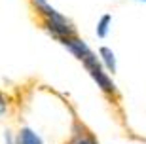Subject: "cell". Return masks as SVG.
<instances>
[{
  "mask_svg": "<svg viewBox=\"0 0 146 144\" xmlns=\"http://www.w3.org/2000/svg\"><path fill=\"white\" fill-rule=\"evenodd\" d=\"M84 66H86V70L89 72V76L93 78V82L97 84V87L101 91H104V93H108V95H114L116 93V84H114L112 76L106 72V70L103 68V64L99 63L97 55L91 59H87V61H84Z\"/></svg>",
  "mask_w": 146,
  "mask_h": 144,
  "instance_id": "1",
  "label": "cell"
},
{
  "mask_svg": "<svg viewBox=\"0 0 146 144\" xmlns=\"http://www.w3.org/2000/svg\"><path fill=\"white\" fill-rule=\"evenodd\" d=\"M59 42L63 44V46H65V48L68 49V51H70L76 59H80L82 63H84V61H87V59H91V57H95V53L91 51V48H89V46H87L82 38L76 36V34H74V36L61 38Z\"/></svg>",
  "mask_w": 146,
  "mask_h": 144,
  "instance_id": "2",
  "label": "cell"
},
{
  "mask_svg": "<svg viewBox=\"0 0 146 144\" xmlns=\"http://www.w3.org/2000/svg\"><path fill=\"white\" fill-rule=\"evenodd\" d=\"M44 25H46L48 32H51V36H55L57 40L66 38V36H74L76 34L72 23L68 21L65 15L59 17V19H44Z\"/></svg>",
  "mask_w": 146,
  "mask_h": 144,
  "instance_id": "3",
  "label": "cell"
},
{
  "mask_svg": "<svg viewBox=\"0 0 146 144\" xmlns=\"http://www.w3.org/2000/svg\"><path fill=\"white\" fill-rule=\"evenodd\" d=\"M99 63L103 64V68L106 72H112L116 74V70H118V59H116V53L112 51V48L108 46H101L99 48Z\"/></svg>",
  "mask_w": 146,
  "mask_h": 144,
  "instance_id": "4",
  "label": "cell"
},
{
  "mask_svg": "<svg viewBox=\"0 0 146 144\" xmlns=\"http://www.w3.org/2000/svg\"><path fill=\"white\" fill-rule=\"evenodd\" d=\"M15 144H44L40 135L31 127H21L19 135L15 137Z\"/></svg>",
  "mask_w": 146,
  "mask_h": 144,
  "instance_id": "5",
  "label": "cell"
},
{
  "mask_svg": "<svg viewBox=\"0 0 146 144\" xmlns=\"http://www.w3.org/2000/svg\"><path fill=\"white\" fill-rule=\"evenodd\" d=\"M110 29H112V15L110 13H103L97 21V27H95V34L97 38H106L110 34Z\"/></svg>",
  "mask_w": 146,
  "mask_h": 144,
  "instance_id": "6",
  "label": "cell"
},
{
  "mask_svg": "<svg viewBox=\"0 0 146 144\" xmlns=\"http://www.w3.org/2000/svg\"><path fill=\"white\" fill-rule=\"evenodd\" d=\"M8 112V97L0 91V116H4Z\"/></svg>",
  "mask_w": 146,
  "mask_h": 144,
  "instance_id": "7",
  "label": "cell"
},
{
  "mask_svg": "<svg viewBox=\"0 0 146 144\" xmlns=\"http://www.w3.org/2000/svg\"><path fill=\"white\" fill-rule=\"evenodd\" d=\"M33 2H34V6H36V10H42L44 6H48L46 0H33Z\"/></svg>",
  "mask_w": 146,
  "mask_h": 144,
  "instance_id": "8",
  "label": "cell"
},
{
  "mask_svg": "<svg viewBox=\"0 0 146 144\" xmlns=\"http://www.w3.org/2000/svg\"><path fill=\"white\" fill-rule=\"evenodd\" d=\"M4 140H6V144H15V140L11 139V135L6 131V135H4Z\"/></svg>",
  "mask_w": 146,
  "mask_h": 144,
  "instance_id": "9",
  "label": "cell"
},
{
  "mask_svg": "<svg viewBox=\"0 0 146 144\" xmlns=\"http://www.w3.org/2000/svg\"><path fill=\"white\" fill-rule=\"evenodd\" d=\"M87 144H99V142H97L95 139H93V137H89V142H87Z\"/></svg>",
  "mask_w": 146,
  "mask_h": 144,
  "instance_id": "10",
  "label": "cell"
}]
</instances>
